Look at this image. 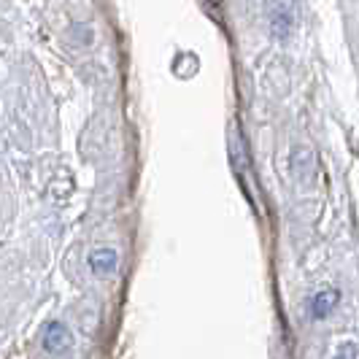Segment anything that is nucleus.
Returning <instances> with one entry per match:
<instances>
[{"label": "nucleus", "mask_w": 359, "mask_h": 359, "mask_svg": "<svg viewBox=\"0 0 359 359\" xmlns=\"http://www.w3.org/2000/svg\"><path fill=\"white\" fill-rule=\"evenodd\" d=\"M292 11H294V6H289V3H273L270 6V30L276 36H289V30H292Z\"/></svg>", "instance_id": "4"}, {"label": "nucleus", "mask_w": 359, "mask_h": 359, "mask_svg": "<svg viewBox=\"0 0 359 359\" xmlns=\"http://www.w3.org/2000/svg\"><path fill=\"white\" fill-rule=\"evenodd\" d=\"M332 359H359V346L354 341H343L335 346Z\"/></svg>", "instance_id": "7"}, {"label": "nucleus", "mask_w": 359, "mask_h": 359, "mask_svg": "<svg viewBox=\"0 0 359 359\" xmlns=\"http://www.w3.org/2000/svg\"><path fill=\"white\" fill-rule=\"evenodd\" d=\"M90 268L95 276H111L119 268V254L114 249H95L90 257Z\"/></svg>", "instance_id": "5"}, {"label": "nucleus", "mask_w": 359, "mask_h": 359, "mask_svg": "<svg viewBox=\"0 0 359 359\" xmlns=\"http://www.w3.org/2000/svg\"><path fill=\"white\" fill-rule=\"evenodd\" d=\"M41 346L49 351V354H62L73 346L71 330L62 322H49L41 332Z\"/></svg>", "instance_id": "2"}, {"label": "nucleus", "mask_w": 359, "mask_h": 359, "mask_svg": "<svg viewBox=\"0 0 359 359\" xmlns=\"http://www.w3.org/2000/svg\"><path fill=\"white\" fill-rule=\"evenodd\" d=\"M230 162L235 168V176L241 181L243 192L252 195V162H249V151H246V141L241 135L238 122H230Z\"/></svg>", "instance_id": "1"}, {"label": "nucleus", "mask_w": 359, "mask_h": 359, "mask_svg": "<svg viewBox=\"0 0 359 359\" xmlns=\"http://www.w3.org/2000/svg\"><path fill=\"white\" fill-rule=\"evenodd\" d=\"M338 297H341L338 289H322L319 294H313V300H311V316L313 319H324L327 313H332V308L338 306Z\"/></svg>", "instance_id": "6"}, {"label": "nucleus", "mask_w": 359, "mask_h": 359, "mask_svg": "<svg viewBox=\"0 0 359 359\" xmlns=\"http://www.w3.org/2000/svg\"><path fill=\"white\" fill-rule=\"evenodd\" d=\"M289 168H292V176L300 181L303 187H308L313 181V170H316V154L311 149H294L292 157H289Z\"/></svg>", "instance_id": "3"}]
</instances>
